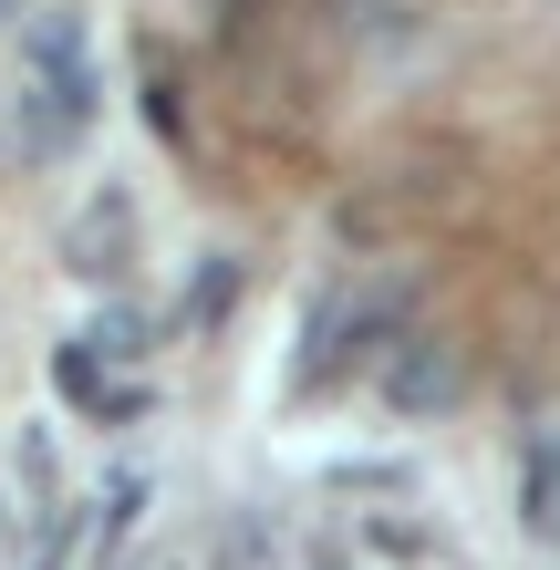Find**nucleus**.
Masks as SVG:
<instances>
[{"label":"nucleus","mask_w":560,"mask_h":570,"mask_svg":"<svg viewBox=\"0 0 560 570\" xmlns=\"http://www.w3.org/2000/svg\"><path fill=\"white\" fill-rule=\"evenodd\" d=\"M94 125V73H83V31L73 21H42L31 31V73H21V166L62 156Z\"/></svg>","instance_id":"nucleus-1"},{"label":"nucleus","mask_w":560,"mask_h":570,"mask_svg":"<svg viewBox=\"0 0 560 570\" xmlns=\"http://www.w3.org/2000/svg\"><path fill=\"white\" fill-rule=\"evenodd\" d=\"M384 312H394V291H343V301H312V332H302V363H291V394L333 384L343 363L374 343V332H394Z\"/></svg>","instance_id":"nucleus-2"},{"label":"nucleus","mask_w":560,"mask_h":570,"mask_svg":"<svg viewBox=\"0 0 560 570\" xmlns=\"http://www.w3.org/2000/svg\"><path fill=\"white\" fill-rule=\"evenodd\" d=\"M125 259H136V208L105 187L73 228H62V271H73V281H125Z\"/></svg>","instance_id":"nucleus-3"},{"label":"nucleus","mask_w":560,"mask_h":570,"mask_svg":"<svg viewBox=\"0 0 560 570\" xmlns=\"http://www.w3.org/2000/svg\"><path fill=\"white\" fill-rule=\"evenodd\" d=\"M456 353L436 343V332H405V343H394V363H384V394H394V415H446L456 405Z\"/></svg>","instance_id":"nucleus-4"},{"label":"nucleus","mask_w":560,"mask_h":570,"mask_svg":"<svg viewBox=\"0 0 560 570\" xmlns=\"http://www.w3.org/2000/svg\"><path fill=\"white\" fill-rule=\"evenodd\" d=\"M52 384L73 394L83 415H105V394H115V384H105V353H94V343H62V353H52Z\"/></svg>","instance_id":"nucleus-5"},{"label":"nucleus","mask_w":560,"mask_h":570,"mask_svg":"<svg viewBox=\"0 0 560 570\" xmlns=\"http://www.w3.org/2000/svg\"><path fill=\"white\" fill-rule=\"evenodd\" d=\"M228 291H239V271H228V259H218V271H208V281H197V301H187V322H197V332H208V322H218V301H228Z\"/></svg>","instance_id":"nucleus-6"},{"label":"nucleus","mask_w":560,"mask_h":570,"mask_svg":"<svg viewBox=\"0 0 560 570\" xmlns=\"http://www.w3.org/2000/svg\"><path fill=\"white\" fill-rule=\"evenodd\" d=\"M62 560H73V519H52V529H42V550H31V570H62Z\"/></svg>","instance_id":"nucleus-7"},{"label":"nucleus","mask_w":560,"mask_h":570,"mask_svg":"<svg viewBox=\"0 0 560 570\" xmlns=\"http://www.w3.org/2000/svg\"><path fill=\"white\" fill-rule=\"evenodd\" d=\"M550 540H560V498H550Z\"/></svg>","instance_id":"nucleus-8"},{"label":"nucleus","mask_w":560,"mask_h":570,"mask_svg":"<svg viewBox=\"0 0 560 570\" xmlns=\"http://www.w3.org/2000/svg\"><path fill=\"white\" fill-rule=\"evenodd\" d=\"M0 21H11V0H0Z\"/></svg>","instance_id":"nucleus-9"},{"label":"nucleus","mask_w":560,"mask_h":570,"mask_svg":"<svg viewBox=\"0 0 560 570\" xmlns=\"http://www.w3.org/2000/svg\"><path fill=\"white\" fill-rule=\"evenodd\" d=\"M322 570H333V560H322Z\"/></svg>","instance_id":"nucleus-10"}]
</instances>
